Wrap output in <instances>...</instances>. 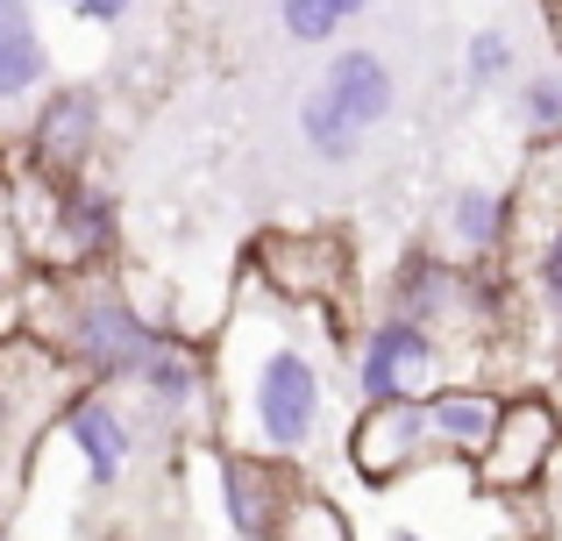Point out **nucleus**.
<instances>
[{"mask_svg": "<svg viewBox=\"0 0 562 541\" xmlns=\"http://www.w3.org/2000/svg\"><path fill=\"white\" fill-rule=\"evenodd\" d=\"M435 243L463 264H513V243H520V200L506 185H484V179H463L441 193V214H435Z\"/></svg>", "mask_w": 562, "mask_h": 541, "instance_id": "9b49d317", "label": "nucleus"}, {"mask_svg": "<svg viewBox=\"0 0 562 541\" xmlns=\"http://www.w3.org/2000/svg\"><path fill=\"white\" fill-rule=\"evenodd\" d=\"M192 457L206 471V506H214L221 534L228 541H278L292 492L306 485V463L257 457V449H235V442H192Z\"/></svg>", "mask_w": 562, "mask_h": 541, "instance_id": "20e7f679", "label": "nucleus"}, {"mask_svg": "<svg viewBox=\"0 0 562 541\" xmlns=\"http://www.w3.org/2000/svg\"><path fill=\"white\" fill-rule=\"evenodd\" d=\"M363 320L349 306H285L263 285H235L214 328V442L314 463L335 435Z\"/></svg>", "mask_w": 562, "mask_h": 541, "instance_id": "f257e3e1", "label": "nucleus"}, {"mask_svg": "<svg viewBox=\"0 0 562 541\" xmlns=\"http://www.w3.org/2000/svg\"><path fill=\"white\" fill-rule=\"evenodd\" d=\"M43 214H50V243H43L50 271H93L122 243V193L108 179H93V171L43 179Z\"/></svg>", "mask_w": 562, "mask_h": 541, "instance_id": "1a4fd4ad", "label": "nucleus"}, {"mask_svg": "<svg viewBox=\"0 0 562 541\" xmlns=\"http://www.w3.org/2000/svg\"><path fill=\"white\" fill-rule=\"evenodd\" d=\"M513 122L527 128V143H555L562 136V65L527 71V79L513 86Z\"/></svg>", "mask_w": 562, "mask_h": 541, "instance_id": "dca6fc26", "label": "nucleus"}, {"mask_svg": "<svg viewBox=\"0 0 562 541\" xmlns=\"http://www.w3.org/2000/svg\"><path fill=\"white\" fill-rule=\"evenodd\" d=\"M278 541H357V528H349V514L321 485H300V492H292V506H285Z\"/></svg>", "mask_w": 562, "mask_h": 541, "instance_id": "f3484780", "label": "nucleus"}, {"mask_svg": "<svg viewBox=\"0 0 562 541\" xmlns=\"http://www.w3.org/2000/svg\"><path fill=\"white\" fill-rule=\"evenodd\" d=\"M513 514H520V541H562V449L541 471V485L527 499H513Z\"/></svg>", "mask_w": 562, "mask_h": 541, "instance_id": "6ab92c4d", "label": "nucleus"}, {"mask_svg": "<svg viewBox=\"0 0 562 541\" xmlns=\"http://www.w3.org/2000/svg\"><path fill=\"white\" fill-rule=\"evenodd\" d=\"M562 449V414L549 392H513L506 399V420H498L492 449H484L477 463H470V492H484V499H527V492L541 485V471L555 463Z\"/></svg>", "mask_w": 562, "mask_h": 541, "instance_id": "6e6552de", "label": "nucleus"}, {"mask_svg": "<svg viewBox=\"0 0 562 541\" xmlns=\"http://www.w3.org/2000/svg\"><path fill=\"white\" fill-rule=\"evenodd\" d=\"M549 29H555V65H562V8H549Z\"/></svg>", "mask_w": 562, "mask_h": 541, "instance_id": "5701e85b", "label": "nucleus"}, {"mask_svg": "<svg viewBox=\"0 0 562 541\" xmlns=\"http://www.w3.org/2000/svg\"><path fill=\"white\" fill-rule=\"evenodd\" d=\"M243 278L278 292L285 306H342L349 243H342V228H263L243 257Z\"/></svg>", "mask_w": 562, "mask_h": 541, "instance_id": "0eeeda50", "label": "nucleus"}, {"mask_svg": "<svg viewBox=\"0 0 562 541\" xmlns=\"http://www.w3.org/2000/svg\"><path fill=\"white\" fill-rule=\"evenodd\" d=\"M292 122H300V143L321 157V165H357V157H363V128L349 122L321 86H306V93H300V114H292Z\"/></svg>", "mask_w": 562, "mask_h": 541, "instance_id": "2eb2a0df", "label": "nucleus"}, {"mask_svg": "<svg viewBox=\"0 0 562 541\" xmlns=\"http://www.w3.org/2000/svg\"><path fill=\"white\" fill-rule=\"evenodd\" d=\"M392 541H427V534H413V528H392Z\"/></svg>", "mask_w": 562, "mask_h": 541, "instance_id": "393cba45", "label": "nucleus"}, {"mask_svg": "<svg viewBox=\"0 0 562 541\" xmlns=\"http://www.w3.org/2000/svg\"><path fill=\"white\" fill-rule=\"evenodd\" d=\"M363 8H371V0H335V14H342V22H357Z\"/></svg>", "mask_w": 562, "mask_h": 541, "instance_id": "4be33fe9", "label": "nucleus"}, {"mask_svg": "<svg viewBox=\"0 0 562 541\" xmlns=\"http://www.w3.org/2000/svg\"><path fill=\"white\" fill-rule=\"evenodd\" d=\"M50 93V43L29 14H0V114Z\"/></svg>", "mask_w": 562, "mask_h": 541, "instance_id": "4468645a", "label": "nucleus"}, {"mask_svg": "<svg viewBox=\"0 0 562 541\" xmlns=\"http://www.w3.org/2000/svg\"><path fill=\"white\" fill-rule=\"evenodd\" d=\"M456 342L441 328L413 314H378L363 320L357 357H349V392L357 399H435L441 385H456Z\"/></svg>", "mask_w": 562, "mask_h": 541, "instance_id": "7ed1b4c3", "label": "nucleus"}, {"mask_svg": "<svg viewBox=\"0 0 562 541\" xmlns=\"http://www.w3.org/2000/svg\"><path fill=\"white\" fill-rule=\"evenodd\" d=\"M513 65H520V43H513L506 29H477V36L463 43V79L477 86V93L506 86V79H513Z\"/></svg>", "mask_w": 562, "mask_h": 541, "instance_id": "a211bd4d", "label": "nucleus"}, {"mask_svg": "<svg viewBox=\"0 0 562 541\" xmlns=\"http://www.w3.org/2000/svg\"><path fill=\"white\" fill-rule=\"evenodd\" d=\"M50 442H65L71 457H79V471H86V492L93 499H108V492H122L128 485V471H136V457H143V420H136V406L122 399V392H108V385H71V399H65V414L50 420Z\"/></svg>", "mask_w": 562, "mask_h": 541, "instance_id": "423d86ee", "label": "nucleus"}, {"mask_svg": "<svg viewBox=\"0 0 562 541\" xmlns=\"http://www.w3.org/2000/svg\"><path fill=\"white\" fill-rule=\"evenodd\" d=\"M342 463L357 471V485L392 492L406 477L435 471L441 442H435V420H427V399H357V414L342 420Z\"/></svg>", "mask_w": 562, "mask_h": 541, "instance_id": "39448f33", "label": "nucleus"}, {"mask_svg": "<svg viewBox=\"0 0 562 541\" xmlns=\"http://www.w3.org/2000/svg\"><path fill=\"white\" fill-rule=\"evenodd\" d=\"M314 86L363 128V136H371V128H384V122L398 114V79H392V65H384L371 43H342Z\"/></svg>", "mask_w": 562, "mask_h": 541, "instance_id": "ddd939ff", "label": "nucleus"}, {"mask_svg": "<svg viewBox=\"0 0 562 541\" xmlns=\"http://www.w3.org/2000/svg\"><path fill=\"white\" fill-rule=\"evenodd\" d=\"M100 128H108V108L93 86H50L29 114V165L43 179H79L100 157Z\"/></svg>", "mask_w": 562, "mask_h": 541, "instance_id": "9d476101", "label": "nucleus"}, {"mask_svg": "<svg viewBox=\"0 0 562 541\" xmlns=\"http://www.w3.org/2000/svg\"><path fill=\"white\" fill-rule=\"evenodd\" d=\"M0 14H29V0H0Z\"/></svg>", "mask_w": 562, "mask_h": 541, "instance_id": "b1692460", "label": "nucleus"}, {"mask_svg": "<svg viewBox=\"0 0 562 541\" xmlns=\"http://www.w3.org/2000/svg\"><path fill=\"white\" fill-rule=\"evenodd\" d=\"M65 8H71V0H65Z\"/></svg>", "mask_w": 562, "mask_h": 541, "instance_id": "a878e982", "label": "nucleus"}, {"mask_svg": "<svg viewBox=\"0 0 562 541\" xmlns=\"http://www.w3.org/2000/svg\"><path fill=\"white\" fill-rule=\"evenodd\" d=\"M36 300H43V314L29 320V335L50 342L86 385H108V392H136V377L150 371V357L179 335V320L150 314V306L122 285V271H108V264L43 271Z\"/></svg>", "mask_w": 562, "mask_h": 541, "instance_id": "f03ea898", "label": "nucleus"}, {"mask_svg": "<svg viewBox=\"0 0 562 541\" xmlns=\"http://www.w3.org/2000/svg\"><path fill=\"white\" fill-rule=\"evenodd\" d=\"M71 14H86L93 29H114V22H128V14H136V0H71Z\"/></svg>", "mask_w": 562, "mask_h": 541, "instance_id": "412c9836", "label": "nucleus"}, {"mask_svg": "<svg viewBox=\"0 0 562 541\" xmlns=\"http://www.w3.org/2000/svg\"><path fill=\"white\" fill-rule=\"evenodd\" d=\"M278 29L292 43H335L342 36V14H335V0H278Z\"/></svg>", "mask_w": 562, "mask_h": 541, "instance_id": "aec40b11", "label": "nucleus"}, {"mask_svg": "<svg viewBox=\"0 0 562 541\" xmlns=\"http://www.w3.org/2000/svg\"><path fill=\"white\" fill-rule=\"evenodd\" d=\"M506 385H492V377H456V385H441L435 399H427V420H435V442L449 463H477L484 449H492L498 420H506Z\"/></svg>", "mask_w": 562, "mask_h": 541, "instance_id": "f8f14e48", "label": "nucleus"}]
</instances>
